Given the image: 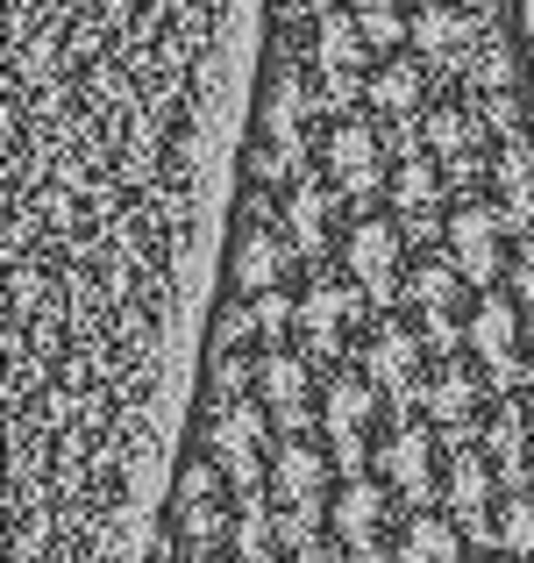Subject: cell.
I'll use <instances>...</instances> for the list:
<instances>
[{"label":"cell","mask_w":534,"mask_h":563,"mask_svg":"<svg viewBox=\"0 0 534 563\" xmlns=\"http://www.w3.org/2000/svg\"><path fill=\"white\" fill-rule=\"evenodd\" d=\"M507 286H513V300L527 307V321H534V229L521 235V250H513V272H507Z\"/></svg>","instance_id":"obj_31"},{"label":"cell","mask_w":534,"mask_h":563,"mask_svg":"<svg viewBox=\"0 0 534 563\" xmlns=\"http://www.w3.org/2000/svg\"><path fill=\"white\" fill-rule=\"evenodd\" d=\"M470 86H478V100L527 93V57H521V36H513L507 22H492V29H485L478 57H470Z\"/></svg>","instance_id":"obj_25"},{"label":"cell","mask_w":534,"mask_h":563,"mask_svg":"<svg viewBox=\"0 0 534 563\" xmlns=\"http://www.w3.org/2000/svg\"><path fill=\"white\" fill-rule=\"evenodd\" d=\"M300 264L286 221H264V214H243L229 235V300H257V292H278Z\"/></svg>","instance_id":"obj_12"},{"label":"cell","mask_w":534,"mask_h":563,"mask_svg":"<svg viewBox=\"0 0 534 563\" xmlns=\"http://www.w3.org/2000/svg\"><path fill=\"white\" fill-rule=\"evenodd\" d=\"M464 550H470L464 521L427 507V514H407V528L392 542V563H464Z\"/></svg>","instance_id":"obj_26"},{"label":"cell","mask_w":534,"mask_h":563,"mask_svg":"<svg viewBox=\"0 0 534 563\" xmlns=\"http://www.w3.org/2000/svg\"><path fill=\"white\" fill-rule=\"evenodd\" d=\"M385 407H392V399H385L364 372H343L329 393H321V442L335 450V464H343V471H364L370 435H378V413Z\"/></svg>","instance_id":"obj_15"},{"label":"cell","mask_w":534,"mask_h":563,"mask_svg":"<svg viewBox=\"0 0 534 563\" xmlns=\"http://www.w3.org/2000/svg\"><path fill=\"white\" fill-rule=\"evenodd\" d=\"M314 350H292V343H271L257 357V399L271 407L278 435H307V413H314Z\"/></svg>","instance_id":"obj_20"},{"label":"cell","mask_w":534,"mask_h":563,"mask_svg":"<svg viewBox=\"0 0 534 563\" xmlns=\"http://www.w3.org/2000/svg\"><path fill=\"white\" fill-rule=\"evenodd\" d=\"M321 114H329V100H321L307 57H278V65L264 71V100H257V151H249L257 186L307 179V165H314V151H321V129H329Z\"/></svg>","instance_id":"obj_1"},{"label":"cell","mask_w":534,"mask_h":563,"mask_svg":"<svg viewBox=\"0 0 534 563\" xmlns=\"http://www.w3.org/2000/svg\"><path fill=\"white\" fill-rule=\"evenodd\" d=\"M435 456H442V442H435V428H427V421H407V428H392V435L378 442V478L392 485V499L407 514H427L442 499L449 464H435Z\"/></svg>","instance_id":"obj_13"},{"label":"cell","mask_w":534,"mask_h":563,"mask_svg":"<svg viewBox=\"0 0 534 563\" xmlns=\"http://www.w3.org/2000/svg\"><path fill=\"white\" fill-rule=\"evenodd\" d=\"M329 478H335V450L321 435H286L271 450V471H264V485H271L278 507H286V514H314V521L335 507Z\"/></svg>","instance_id":"obj_16"},{"label":"cell","mask_w":534,"mask_h":563,"mask_svg":"<svg viewBox=\"0 0 534 563\" xmlns=\"http://www.w3.org/2000/svg\"><path fill=\"white\" fill-rule=\"evenodd\" d=\"M464 292H470V278L456 272L449 257L413 264L407 300H413V314H421V335H427V350H435V357H456V343H464V321H470Z\"/></svg>","instance_id":"obj_17"},{"label":"cell","mask_w":534,"mask_h":563,"mask_svg":"<svg viewBox=\"0 0 534 563\" xmlns=\"http://www.w3.org/2000/svg\"><path fill=\"white\" fill-rule=\"evenodd\" d=\"M442 186H449V172L413 143V151L392 165V192H385V200H392V214L407 221V229H435V221H449L442 214Z\"/></svg>","instance_id":"obj_24"},{"label":"cell","mask_w":534,"mask_h":563,"mask_svg":"<svg viewBox=\"0 0 534 563\" xmlns=\"http://www.w3.org/2000/svg\"><path fill=\"white\" fill-rule=\"evenodd\" d=\"M343 207L349 200L329 179H314V172L292 179L286 186V235H292V250H300V257H329L335 250V214H343Z\"/></svg>","instance_id":"obj_23"},{"label":"cell","mask_w":534,"mask_h":563,"mask_svg":"<svg viewBox=\"0 0 534 563\" xmlns=\"http://www.w3.org/2000/svg\"><path fill=\"white\" fill-rule=\"evenodd\" d=\"M356 329H364V286H356V278H314V286L300 292V343L314 350L321 364L343 357L356 343Z\"/></svg>","instance_id":"obj_19"},{"label":"cell","mask_w":534,"mask_h":563,"mask_svg":"<svg viewBox=\"0 0 534 563\" xmlns=\"http://www.w3.org/2000/svg\"><path fill=\"white\" fill-rule=\"evenodd\" d=\"M407 43L421 51L427 71H456V65L470 71V57H478V43H485V14L470 8V0H421Z\"/></svg>","instance_id":"obj_18"},{"label":"cell","mask_w":534,"mask_h":563,"mask_svg":"<svg viewBox=\"0 0 534 563\" xmlns=\"http://www.w3.org/2000/svg\"><path fill=\"white\" fill-rule=\"evenodd\" d=\"M364 114L385 129H421V114H427V65L421 57H378L364 79Z\"/></svg>","instance_id":"obj_21"},{"label":"cell","mask_w":534,"mask_h":563,"mask_svg":"<svg viewBox=\"0 0 534 563\" xmlns=\"http://www.w3.org/2000/svg\"><path fill=\"white\" fill-rule=\"evenodd\" d=\"M356 372L378 385L392 407H421V385H427V335L407 329V321H378V329L356 343Z\"/></svg>","instance_id":"obj_14"},{"label":"cell","mask_w":534,"mask_h":563,"mask_svg":"<svg viewBox=\"0 0 534 563\" xmlns=\"http://www.w3.org/2000/svg\"><path fill=\"white\" fill-rule=\"evenodd\" d=\"M421 151L449 179H478L485 172V114L478 108H427L421 114Z\"/></svg>","instance_id":"obj_22"},{"label":"cell","mask_w":534,"mask_h":563,"mask_svg":"<svg viewBox=\"0 0 534 563\" xmlns=\"http://www.w3.org/2000/svg\"><path fill=\"white\" fill-rule=\"evenodd\" d=\"M343 278L364 286L370 307H392L407 292V221L399 214H356L343 229Z\"/></svg>","instance_id":"obj_7"},{"label":"cell","mask_w":534,"mask_h":563,"mask_svg":"<svg viewBox=\"0 0 534 563\" xmlns=\"http://www.w3.org/2000/svg\"><path fill=\"white\" fill-rule=\"evenodd\" d=\"M349 14L364 22V36H370V51H378V57H392L399 43H407V29H413L407 0H349Z\"/></svg>","instance_id":"obj_29"},{"label":"cell","mask_w":534,"mask_h":563,"mask_svg":"<svg viewBox=\"0 0 534 563\" xmlns=\"http://www.w3.org/2000/svg\"><path fill=\"white\" fill-rule=\"evenodd\" d=\"M442 507L464 521L470 542H499V507H507V471L485 442L449 450V478H442Z\"/></svg>","instance_id":"obj_11"},{"label":"cell","mask_w":534,"mask_h":563,"mask_svg":"<svg viewBox=\"0 0 534 563\" xmlns=\"http://www.w3.org/2000/svg\"><path fill=\"white\" fill-rule=\"evenodd\" d=\"M271 407H264L257 393L249 399H214L200 421V456H214L221 471H229L235 493H264L257 485V456H271Z\"/></svg>","instance_id":"obj_5"},{"label":"cell","mask_w":534,"mask_h":563,"mask_svg":"<svg viewBox=\"0 0 534 563\" xmlns=\"http://www.w3.org/2000/svg\"><path fill=\"white\" fill-rule=\"evenodd\" d=\"M392 485L385 478H370V471H349L343 478V493H335V507H329V528H335V542L349 550V563H392Z\"/></svg>","instance_id":"obj_10"},{"label":"cell","mask_w":534,"mask_h":563,"mask_svg":"<svg viewBox=\"0 0 534 563\" xmlns=\"http://www.w3.org/2000/svg\"><path fill=\"white\" fill-rule=\"evenodd\" d=\"M229 471L214 456H186L171 478V536L186 550H214V542L235 536V507H229Z\"/></svg>","instance_id":"obj_9"},{"label":"cell","mask_w":534,"mask_h":563,"mask_svg":"<svg viewBox=\"0 0 534 563\" xmlns=\"http://www.w3.org/2000/svg\"><path fill=\"white\" fill-rule=\"evenodd\" d=\"M186 563H229V556H214V550H192Z\"/></svg>","instance_id":"obj_32"},{"label":"cell","mask_w":534,"mask_h":563,"mask_svg":"<svg viewBox=\"0 0 534 563\" xmlns=\"http://www.w3.org/2000/svg\"><path fill=\"white\" fill-rule=\"evenodd\" d=\"M485 399H499V385L478 372L470 357H442L435 372L421 385V421L435 428L442 442H456V450H470V442H485Z\"/></svg>","instance_id":"obj_8"},{"label":"cell","mask_w":534,"mask_h":563,"mask_svg":"<svg viewBox=\"0 0 534 563\" xmlns=\"http://www.w3.org/2000/svg\"><path fill=\"white\" fill-rule=\"evenodd\" d=\"M513 214L499 200H456L449 221H442V257L470 278L478 292H492L499 278L513 272Z\"/></svg>","instance_id":"obj_3"},{"label":"cell","mask_w":534,"mask_h":563,"mask_svg":"<svg viewBox=\"0 0 534 563\" xmlns=\"http://www.w3.org/2000/svg\"><path fill=\"white\" fill-rule=\"evenodd\" d=\"M464 350L499 393H513V378H527V307L513 292H478L470 300V321H464Z\"/></svg>","instance_id":"obj_6"},{"label":"cell","mask_w":534,"mask_h":563,"mask_svg":"<svg viewBox=\"0 0 534 563\" xmlns=\"http://www.w3.org/2000/svg\"><path fill=\"white\" fill-rule=\"evenodd\" d=\"M492 200L513 214V229H534V129L499 143V157H492Z\"/></svg>","instance_id":"obj_27"},{"label":"cell","mask_w":534,"mask_h":563,"mask_svg":"<svg viewBox=\"0 0 534 563\" xmlns=\"http://www.w3.org/2000/svg\"><path fill=\"white\" fill-rule=\"evenodd\" d=\"M492 550H507L513 563H534V485H513L507 507H499V542Z\"/></svg>","instance_id":"obj_30"},{"label":"cell","mask_w":534,"mask_h":563,"mask_svg":"<svg viewBox=\"0 0 534 563\" xmlns=\"http://www.w3.org/2000/svg\"><path fill=\"white\" fill-rule=\"evenodd\" d=\"M307 71H314L329 114H349L364 100V79H370V36L349 8H329L314 29H307Z\"/></svg>","instance_id":"obj_4"},{"label":"cell","mask_w":534,"mask_h":563,"mask_svg":"<svg viewBox=\"0 0 534 563\" xmlns=\"http://www.w3.org/2000/svg\"><path fill=\"white\" fill-rule=\"evenodd\" d=\"M235 563H286V536H278V514L264 507V493L235 499Z\"/></svg>","instance_id":"obj_28"},{"label":"cell","mask_w":534,"mask_h":563,"mask_svg":"<svg viewBox=\"0 0 534 563\" xmlns=\"http://www.w3.org/2000/svg\"><path fill=\"white\" fill-rule=\"evenodd\" d=\"M321 172H329V186L343 192L356 214H370V200L378 192H392V157H385V122H370L364 108L335 114L329 129H321Z\"/></svg>","instance_id":"obj_2"}]
</instances>
